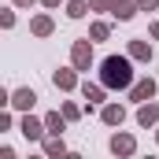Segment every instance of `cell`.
Segmentation results:
<instances>
[{"instance_id": "6da1fadb", "label": "cell", "mask_w": 159, "mask_h": 159, "mask_svg": "<svg viewBox=\"0 0 159 159\" xmlns=\"http://www.w3.org/2000/svg\"><path fill=\"white\" fill-rule=\"evenodd\" d=\"M129 63L119 59V56H107L104 59V85H129Z\"/></svg>"}, {"instance_id": "7a4b0ae2", "label": "cell", "mask_w": 159, "mask_h": 159, "mask_svg": "<svg viewBox=\"0 0 159 159\" xmlns=\"http://www.w3.org/2000/svg\"><path fill=\"white\" fill-rule=\"evenodd\" d=\"M152 89H156L152 81H141V85L133 89V100H148V96H152Z\"/></svg>"}, {"instance_id": "3957f363", "label": "cell", "mask_w": 159, "mask_h": 159, "mask_svg": "<svg viewBox=\"0 0 159 159\" xmlns=\"http://www.w3.org/2000/svg\"><path fill=\"white\" fill-rule=\"evenodd\" d=\"M111 148H115V152H133V141H129V137H115Z\"/></svg>"}, {"instance_id": "277c9868", "label": "cell", "mask_w": 159, "mask_h": 159, "mask_svg": "<svg viewBox=\"0 0 159 159\" xmlns=\"http://www.w3.org/2000/svg\"><path fill=\"white\" fill-rule=\"evenodd\" d=\"M74 63H78V67L89 63V44H78V48H74Z\"/></svg>"}, {"instance_id": "5b68a950", "label": "cell", "mask_w": 159, "mask_h": 159, "mask_svg": "<svg viewBox=\"0 0 159 159\" xmlns=\"http://www.w3.org/2000/svg\"><path fill=\"white\" fill-rule=\"evenodd\" d=\"M137 119H141V126H148V122H156V119H159V111H156V107H144Z\"/></svg>"}, {"instance_id": "8992f818", "label": "cell", "mask_w": 159, "mask_h": 159, "mask_svg": "<svg viewBox=\"0 0 159 159\" xmlns=\"http://www.w3.org/2000/svg\"><path fill=\"white\" fill-rule=\"evenodd\" d=\"M22 133H26V137H41V126L26 119V122H22Z\"/></svg>"}, {"instance_id": "52a82bcc", "label": "cell", "mask_w": 159, "mask_h": 159, "mask_svg": "<svg viewBox=\"0 0 159 159\" xmlns=\"http://www.w3.org/2000/svg\"><path fill=\"white\" fill-rule=\"evenodd\" d=\"M15 104H19V107H26V104H34V93H30V89H22V93L15 96Z\"/></svg>"}, {"instance_id": "ba28073f", "label": "cell", "mask_w": 159, "mask_h": 159, "mask_svg": "<svg viewBox=\"0 0 159 159\" xmlns=\"http://www.w3.org/2000/svg\"><path fill=\"white\" fill-rule=\"evenodd\" d=\"M115 15H119V19H129V15H133V4H119Z\"/></svg>"}, {"instance_id": "9c48e42d", "label": "cell", "mask_w": 159, "mask_h": 159, "mask_svg": "<svg viewBox=\"0 0 159 159\" xmlns=\"http://www.w3.org/2000/svg\"><path fill=\"white\" fill-rule=\"evenodd\" d=\"M70 15H74V19H81V15H85V4H81V0H74V4H70Z\"/></svg>"}, {"instance_id": "30bf717a", "label": "cell", "mask_w": 159, "mask_h": 159, "mask_svg": "<svg viewBox=\"0 0 159 159\" xmlns=\"http://www.w3.org/2000/svg\"><path fill=\"white\" fill-rule=\"evenodd\" d=\"M104 119H107V122H119L122 111H119V107H107V111H104Z\"/></svg>"}, {"instance_id": "8fae6325", "label": "cell", "mask_w": 159, "mask_h": 159, "mask_svg": "<svg viewBox=\"0 0 159 159\" xmlns=\"http://www.w3.org/2000/svg\"><path fill=\"white\" fill-rule=\"evenodd\" d=\"M141 4H144V7H156V0H141Z\"/></svg>"}]
</instances>
